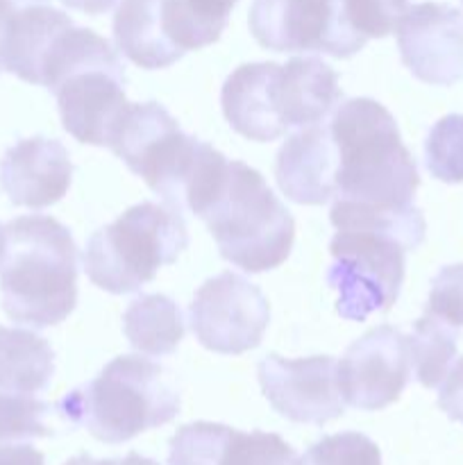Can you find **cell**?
<instances>
[{
    "label": "cell",
    "mask_w": 463,
    "mask_h": 465,
    "mask_svg": "<svg viewBox=\"0 0 463 465\" xmlns=\"http://www.w3.org/2000/svg\"><path fill=\"white\" fill-rule=\"evenodd\" d=\"M109 150L168 207L189 209L198 218L213 203L230 168L225 154L184 134L168 109L153 100L130 103Z\"/></svg>",
    "instance_id": "6da1fadb"
},
{
    "label": "cell",
    "mask_w": 463,
    "mask_h": 465,
    "mask_svg": "<svg viewBox=\"0 0 463 465\" xmlns=\"http://www.w3.org/2000/svg\"><path fill=\"white\" fill-rule=\"evenodd\" d=\"M343 94L339 75L318 57L243 64L222 84L221 104L234 132L250 141H275L289 130L318 125Z\"/></svg>",
    "instance_id": "7a4b0ae2"
},
{
    "label": "cell",
    "mask_w": 463,
    "mask_h": 465,
    "mask_svg": "<svg viewBox=\"0 0 463 465\" xmlns=\"http://www.w3.org/2000/svg\"><path fill=\"white\" fill-rule=\"evenodd\" d=\"M3 309L18 325H59L77 304V248L68 227L50 216L5 225L0 259Z\"/></svg>",
    "instance_id": "3957f363"
},
{
    "label": "cell",
    "mask_w": 463,
    "mask_h": 465,
    "mask_svg": "<svg viewBox=\"0 0 463 465\" xmlns=\"http://www.w3.org/2000/svg\"><path fill=\"white\" fill-rule=\"evenodd\" d=\"M339 166V198L386 209L413 204L420 175L393 114L372 98H350L330 123Z\"/></svg>",
    "instance_id": "277c9868"
},
{
    "label": "cell",
    "mask_w": 463,
    "mask_h": 465,
    "mask_svg": "<svg viewBox=\"0 0 463 465\" xmlns=\"http://www.w3.org/2000/svg\"><path fill=\"white\" fill-rule=\"evenodd\" d=\"M57 411L94 439L116 445L168 425L180 413V393L159 363L125 354L64 395Z\"/></svg>",
    "instance_id": "5b68a950"
},
{
    "label": "cell",
    "mask_w": 463,
    "mask_h": 465,
    "mask_svg": "<svg viewBox=\"0 0 463 465\" xmlns=\"http://www.w3.org/2000/svg\"><path fill=\"white\" fill-rule=\"evenodd\" d=\"M202 221L221 257L245 272L281 266L293 248V216L261 173L243 162H230L225 182Z\"/></svg>",
    "instance_id": "8992f818"
},
{
    "label": "cell",
    "mask_w": 463,
    "mask_h": 465,
    "mask_svg": "<svg viewBox=\"0 0 463 465\" xmlns=\"http://www.w3.org/2000/svg\"><path fill=\"white\" fill-rule=\"evenodd\" d=\"M186 245L189 230L177 209L141 203L91 236L82 263L98 289L127 295L153 282L159 268L175 263Z\"/></svg>",
    "instance_id": "52a82bcc"
},
{
    "label": "cell",
    "mask_w": 463,
    "mask_h": 465,
    "mask_svg": "<svg viewBox=\"0 0 463 465\" xmlns=\"http://www.w3.org/2000/svg\"><path fill=\"white\" fill-rule=\"evenodd\" d=\"M125 66L107 39L80 27L53 94L64 130L80 143L107 145L130 103Z\"/></svg>",
    "instance_id": "ba28073f"
},
{
    "label": "cell",
    "mask_w": 463,
    "mask_h": 465,
    "mask_svg": "<svg viewBox=\"0 0 463 465\" xmlns=\"http://www.w3.org/2000/svg\"><path fill=\"white\" fill-rule=\"evenodd\" d=\"M334 263L327 284L339 293L336 313L363 322L370 313L389 312L399 298L407 268V245L384 230L350 227L339 230L330 243Z\"/></svg>",
    "instance_id": "9c48e42d"
},
{
    "label": "cell",
    "mask_w": 463,
    "mask_h": 465,
    "mask_svg": "<svg viewBox=\"0 0 463 465\" xmlns=\"http://www.w3.org/2000/svg\"><path fill=\"white\" fill-rule=\"evenodd\" d=\"M248 25L272 53H325L348 59L366 39L350 25L345 0H254Z\"/></svg>",
    "instance_id": "30bf717a"
},
{
    "label": "cell",
    "mask_w": 463,
    "mask_h": 465,
    "mask_svg": "<svg viewBox=\"0 0 463 465\" xmlns=\"http://www.w3.org/2000/svg\"><path fill=\"white\" fill-rule=\"evenodd\" d=\"M189 316L202 348L216 354H243L261 343L271 322V304L259 286L227 271L195 291Z\"/></svg>",
    "instance_id": "8fae6325"
},
{
    "label": "cell",
    "mask_w": 463,
    "mask_h": 465,
    "mask_svg": "<svg viewBox=\"0 0 463 465\" xmlns=\"http://www.w3.org/2000/svg\"><path fill=\"white\" fill-rule=\"evenodd\" d=\"M343 402L361 411H379L398 402L411 380L409 336L390 325L372 327L345 350L336 363Z\"/></svg>",
    "instance_id": "7c38bea8"
},
{
    "label": "cell",
    "mask_w": 463,
    "mask_h": 465,
    "mask_svg": "<svg viewBox=\"0 0 463 465\" xmlns=\"http://www.w3.org/2000/svg\"><path fill=\"white\" fill-rule=\"evenodd\" d=\"M259 386L280 416L304 425H325L345 413L331 357L284 359L268 354L257 368Z\"/></svg>",
    "instance_id": "4fadbf2b"
},
{
    "label": "cell",
    "mask_w": 463,
    "mask_h": 465,
    "mask_svg": "<svg viewBox=\"0 0 463 465\" xmlns=\"http://www.w3.org/2000/svg\"><path fill=\"white\" fill-rule=\"evenodd\" d=\"M395 32L404 66L413 77L434 86L463 80V14L457 7L413 5Z\"/></svg>",
    "instance_id": "5bb4252c"
},
{
    "label": "cell",
    "mask_w": 463,
    "mask_h": 465,
    "mask_svg": "<svg viewBox=\"0 0 463 465\" xmlns=\"http://www.w3.org/2000/svg\"><path fill=\"white\" fill-rule=\"evenodd\" d=\"M71 180L68 150L45 136L18 141L0 159V186L14 207H50L68 193Z\"/></svg>",
    "instance_id": "9a60e30c"
},
{
    "label": "cell",
    "mask_w": 463,
    "mask_h": 465,
    "mask_svg": "<svg viewBox=\"0 0 463 465\" xmlns=\"http://www.w3.org/2000/svg\"><path fill=\"white\" fill-rule=\"evenodd\" d=\"M336 154L330 127L309 125L291 134L277 153L275 180L281 193L298 204H325L336 189Z\"/></svg>",
    "instance_id": "2e32d148"
},
{
    "label": "cell",
    "mask_w": 463,
    "mask_h": 465,
    "mask_svg": "<svg viewBox=\"0 0 463 465\" xmlns=\"http://www.w3.org/2000/svg\"><path fill=\"white\" fill-rule=\"evenodd\" d=\"M68 25H73L71 16L48 5H30L21 12H14L0 48L3 71L41 86L45 59L53 50L54 39Z\"/></svg>",
    "instance_id": "e0dca14e"
},
{
    "label": "cell",
    "mask_w": 463,
    "mask_h": 465,
    "mask_svg": "<svg viewBox=\"0 0 463 465\" xmlns=\"http://www.w3.org/2000/svg\"><path fill=\"white\" fill-rule=\"evenodd\" d=\"M166 0H121L113 14V39L132 64L148 71L168 68L184 57L163 25Z\"/></svg>",
    "instance_id": "ac0fdd59"
},
{
    "label": "cell",
    "mask_w": 463,
    "mask_h": 465,
    "mask_svg": "<svg viewBox=\"0 0 463 465\" xmlns=\"http://www.w3.org/2000/svg\"><path fill=\"white\" fill-rule=\"evenodd\" d=\"M54 375V352L44 336L18 327H0V391L41 393Z\"/></svg>",
    "instance_id": "d6986e66"
},
{
    "label": "cell",
    "mask_w": 463,
    "mask_h": 465,
    "mask_svg": "<svg viewBox=\"0 0 463 465\" xmlns=\"http://www.w3.org/2000/svg\"><path fill=\"white\" fill-rule=\"evenodd\" d=\"M123 331L136 352L166 357L184 339V318L168 295H141L123 313Z\"/></svg>",
    "instance_id": "ffe728a7"
},
{
    "label": "cell",
    "mask_w": 463,
    "mask_h": 465,
    "mask_svg": "<svg viewBox=\"0 0 463 465\" xmlns=\"http://www.w3.org/2000/svg\"><path fill=\"white\" fill-rule=\"evenodd\" d=\"M239 0H166L163 25L180 50L207 48L216 44L230 23V14Z\"/></svg>",
    "instance_id": "44dd1931"
},
{
    "label": "cell",
    "mask_w": 463,
    "mask_h": 465,
    "mask_svg": "<svg viewBox=\"0 0 463 465\" xmlns=\"http://www.w3.org/2000/svg\"><path fill=\"white\" fill-rule=\"evenodd\" d=\"M409 352L416 380L425 389H436L457 359V330L440 318L425 313L413 322Z\"/></svg>",
    "instance_id": "7402d4cb"
},
{
    "label": "cell",
    "mask_w": 463,
    "mask_h": 465,
    "mask_svg": "<svg viewBox=\"0 0 463 465\" xmlns=\"http://www.w3.org/2000/svg\"><path fill=\"white\" fill-rule=\"evenodd\" d=\"M330 221L336 230H350V227H370V230H384L402 239L407 250L420 248L425 241V216L418 207L407 209H386L372 207V204L352 203V200L339 198L330 212Z\"/></svg>",
    "instance_id": "603a6c76"
},
{
    "label": "cell",
    "mask_w": 463,
    "mask_h": 465,
    "mask_svg": "<svg viewBox=\"0 0 463 465\" xmlns=\"http://www.w3.org/2000/svg\"><path fill=\"white\" fill-rule=\"evenodd\" d=\"M425 163L431 177L445 184L463 182V114L443 116L425 141Z\"/></svg>",
    "instance_id": "cb8c5ba5"
},
{
    "label": "cell",
    "mask_w": 463,
    "mask_h": 465,
    "mask_svg": "<svg viewBox=\"0 0 463 465\" xmlns=\"http://www.w3.org/2000/svg\"><path fill=\"white\" fill-rule=\"evenodd\" d=\"M232 427L191 422L177 430L168 445V465H221Z\"/></svg>",
    "instance_id": "d4e9b609"
},
{
    "label": "cell",
    "mask_w": 463,
    "mask_h": 465,
    "mask_svg": "<svg viewBox=\"0 0 463 465\" xmlns=\"http://www.w3.org/2000/svg\"><path fill=\"white\" fill-rule=\"evenodd\" d=\"M50 407L25 393H0V443L53 436L45 418Z\"/></svg>",
    "instance_id": "484cf974"
},
{
    "label": "cell",
    "mask_w": 463,
    "mask_h": 465,
    "mask_svg": "<svg viewBox=\"0 0 463 465\" xmlns=\"http://www.w3.org/2000/svg\"><path fill=\"white\" fill-rule=\"evenodd\" d=\"M295 459L293 448L281 436L232 430L221 465H293Z\"/></svg>",
    "instance_id": "4316f807"
},
{
    "label": "cell",
    "mask_w": 463,
    "mask_h": 465,
    "mask_svg": "<svg viewBox=\"0 0 463 465\" xmlns=\"http://www.w3.org/2000/svg\"><path fill=\"white\" fill-rule=\"evenodd\" d=\"M293 465H381V452L368 436L343 431L318 440Z\"/></svg>",
    "instance_id": "83f0119b"
},
{
    "label": "cell",
    "mask_w": 463,
    "mask_h": 465,
    "mask_svg": "<svg viewBox=\"0 0 463 465\" xmlns=\"http://www.w3.org/2000/svg\"><path fill=\"white\" fill-rule=\"evenodd\" d=\"M345 12L363 39H381L398 30L409 12V0H345Z\"/></svg>",
    "instance_id": "f1b7e54d"
},
{
    "label": "cell",
    "mask_w": 463,
    "mask_h": 465,
    "mask_svg": "<svg viewBox=\"0 0 463 465\" xmlns=\"http://www.w3.org/2000/svg\"><path fill=\"white\" fill-rule=\"evenodd\" d=\"M425 313L440 318L454 330L463 327V263L440 268L431 280L429 300Z\"/></svg>",
    "instance_id": "f546056e"
},
{
    "label": "cell",
    "mask_w": 463,
    "mask_h": 465,
    "mask_svg": "<svg viewBox=\"0 0 463 465\" xmlns=\"http://www.w3.org/2000/svg\"><path fill=\"white\" fill-rule=\"evenodd\" d=\"M438 407L448 413L449 420L463 425V357L449 368L445 380L440 381Z\"/></svg>",
    "instance_id": "4dcf8cb0"
},
{
    "label": "cell",
    "mask_w": 463,
    "mask_h": 465,
    "mask_svg": "<svg viewBox=\"0 0 463 465\" xmlns=\"http://www.w3.org/2000/svg\"><path fill=\"white\" fill-rule=\"evenodd\" d=\"M0 465H45V461L32 445H5L0 448Z\"/></svg>",
    "instance_id": "1f68e13d"
},
{
    "label": "cell",
    "mask_w": 463,
    "mask_h": 465,
    "mask_svg": "<svg viewBox=\"0 0 463 465\" xmlns=\"http://www.w3.org/2000/svg\"><path fill=\"white\" fill-rule=\"evenodd\" d=\"M66 7L77 9V12L91 14V16H98V14L109 12L118 0H62Z\"/></svg>",
    "instance_id": "d6a6232c"
},
{
    "label": "cell",
    "mask_w": 463,
    "mask_h": 465,
    "mask_svg": "<svg viewBox=\"0 0 463 465\" xmlns=\"http://www.w3.org/2000/svg\"><path fill=\"white\" fill-rule=\"evenodd\" d=\"M103 465H159V463H154L153 459L141 457V454H136V452H130L127 457H123V459H104Z\"/></svg>",
    "instance_id": "836d02e7"
},
{
    "label": "cell",
    "mask_w": 463,
    "mask_h": 465,
    "mask_svg": "<svg viewBox=\"0 0 463 465\" xmlns=\"http://www.w3.org/2000/svg\"><path fill=\"white\" fill-rule=\"evenodd\" d=\"M14 5L9 3V0H0V48H3V36H5V30H7V23L9 18L14 16ZM0 71H3V62H0Z\"/></svg>",
    "instance_id": "e575fe53"
},
{
    "label": "cell",
    "mask_w": 463,
    "mask_h": 465,
    "mask_svg": "<svg viewBox=\"0 0 463 465\" xmlns=\"http://www.w3.org/2000/svg\"><path fill=\"white\" fill-rule=\"evenodd\" d=\"M66 465H103V461H95V459L86 457V454H82V457H75L71 459Z\"/></svg>",
    "instance_id": "d590c367"
},
{
    "label": "cell",
    "mask_w": 463,
    "mask_h": 465,
    "mask_svg": "<svg viewBox=\"0 0 463 465\" xmlns=\"http://www.w3.org/2000/svg\"><path fill=\"white\" fill-rule=\"evenodd\" d=\"M9 3L16 7V5H25V7H30V5H45L50 3V0H9Z\"/></svg>",
    "instance_id": "8d00e7d4"
},
{
    "label": "cell",
    "mask_w": 463,
    "mask_h": 465,
    "mask_svg": "<svg viewBox=\"0 0 463 465\" xmlns=\"http://www.w3.org/2000/svg\"><path fill=\"white\" fill-rule=\"evenodd\" d=\"M3 250H5V225H0V259H3Z\"/></svg>",
    "instance_id": "74e56055"
}]
</instances>
